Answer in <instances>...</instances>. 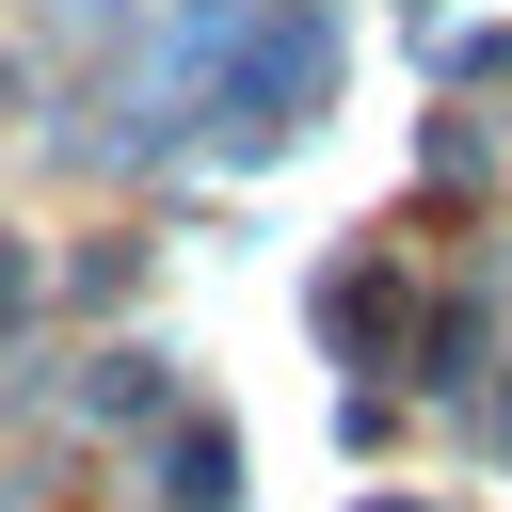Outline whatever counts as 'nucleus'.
Masks as SVG:
<instances>
[{
    "label": "nucleus",
    "mask_w": 512,
    "mask_h": 512,
    "mask_svg": "<svg viewBox=\"0 0 512 512\" xmlns=\"http://www.w3.org/2000/svg\"><path fill=\"white\" fill-rule=\"evenodd\" d=\"M16 304H32V272H16V256H0V320H16Z\"/></svg>",
    "instance_id": "nucleus-1"
}]
</instances>
